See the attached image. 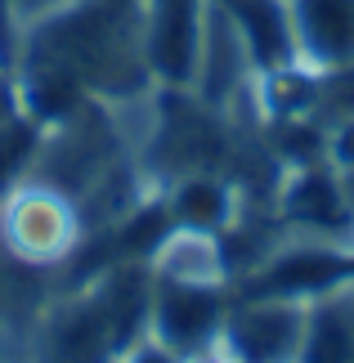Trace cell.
Wrapping results in <instances>:
<instances>
[{
	"label": "cell",
	"mask_w": 354,
	"mask_h": 363,
	"mask_svg": "<svg viewBox=\"0 0 354 363\" xmlns=\"http://www.w3.org/2000/svg\"><path fill=\"white\" fill-rule=\"evenodd\" d=\"M144 9V63L153 86H193L202 59L206 0H139Z\"/></svg>",
	"instance_id": "7"
},
{
	"label": "cell",
	"mask_w": 354,
	"mask_h": 363,
	"mask_svg": "<svg viewBox=\"0 0 354 363\" xmlns=\"http://www.w3.org/2000/svg\"><path fill=\"white\" fill-rule=\"evenodd\" d=\"M274 216L296 238H328V242H354V220L345 211L341 175L332 162H301L282 166L274 184Z\"/></svg>",
	"instance_id": "6"
},
{
	"label": "cell",
	"mask_w": 354,
	"mask_h": 363,
	"mask_svg": "<svg viewBox=\"0 0 354 363\" xmlns=\"http://www.w3.org/2000/svg\"><path fill=\"white\" fill-rule=\"evenodd\" d=\"M309 301L301 296H238L220 328V359L238 363H292L305 354Z\"/></svg>",
	"instance_id": "5"
},
{
	"label": "cell",
	"mask_w": 354,
	"mask_h": 363,
	"mask_svg": "<svg viewBox=\"0 0 354 363\" xmlns=\"http://www.w3.org/2000/svg\"><path fill=\"white\" fill-rule=\"evenodd\" d=\"M296 59L323 77L354 72V0H287Z\"/></svg>",
	"instance_id": "8"
},
{
	"label": "cell",
	"mask_w": 354,
	"mask_h": 363,
	"mask_svg": "<svg viewBox=\"0 0 354 363\" xmlns=\"http://www.w3.org/2000/svg\"><path fill=\"white\" fill-rule=\"evenodd\" d=\"M40 139H45V130H40L36 121H27L18 108H5V113H0V202H5V193L32 171V162L40 152Z\"/></svg>",
	"instance_id": "13"
},
{
	"label": "cell",
	"mask_w": 354,
	"mask_h": 363,
	"mask_svg": "<svg viewBox=\"0 0 354 363\" xmlns=\"http://www.w3.org/2000/svg\"><path fill=\"white\" fill-rule=\"evenodd\" d=\"M341 175V193H345V211H350V220H354V166L350 171H336Z\"/></svg>",
	"instance_id": "16"
},
{
	"label": "cell",
	"mask_w": 354,
	"mask_h": 363,
	"mask_svg": "<svg viewBox=\"0 0 354 363\" xmlns=\"http://www.w3.org/2000/svg\"><path fill=\"white\" fill-rule=\"evenodd\" d=\"M211 5L238 27L256 72H269V67H282V63H301L296 59L287 0H211Z\"/></svg>",
	"instance_id": "10"
},
{
	"label": "cell",
	"mask_w": 354,
	"mask_h": 363,
	"mask_svg": "<svg viewBox=\"0 0 354 363\" xmlns=\"http://www.w3.org/2000/svg\"><path fill=\"white\" fill-rule=\"evenodd\" d=\"M86 242V220L72 193L27 171L0 202V247L32 269H59Z\"/></svg>",
	"instance_id": "3"
},
{
	"label": "cell",
	"mask_w": 354,
	"mask_h": 363,
	"mask_svg": "<svg viewBox=\"0 0 354 363\" xmlns=\"http://www.w3.org/2000/svg\"><path fill=\"white\" fill-rule=\"evenodd\" d=\"M301 359H354V274L309 301Z\"/></svg>",
	"instance_id": "12"
},
{
	"label": "cell",
	"mask_w": 354,
	"mask_h": 363,
	"mask_svg": "<svg viewBox=\"0 0 354 363\" xmlns=\"http://www.w3.org/2000/svg\"><path fill=\"white\" fill-rule=\"evenodd\" d=\"M328 162L336 171L354 166V108H345V117L328 121Z\"/></svg>",
	"instance_id": "15"
},
{
	"label": "cell",
	"mask_w": 354,
	"mask_h": 363,
	"mask_svg": "<svg viewBox=\"0 0 354 363\" xmlns=\"http://www.w3.org/2000/svg\"><path fill=\"white\" fill-rule=\"evenodd\" d=\"M171 229H197V233H224L243 216V189L224 171H184L157 184Z\"/></svg>",
	"instance_id": "9"
},
{
	"label": "cell",
	"mask_w": 354,
	"mask_h": 363,
	"mask_svg": "<svg viewBox=\"0 0 354 363\" xmlns=\"http://www.w3.org/2000/svg\"><path fill=\"white\" fill-rule=\"evenodd\" d=\"M229 301L233 287L224 283H179L153 274L148 341L131 359H220V328Z\"/></svg>",
	"instance_id": "4"
},
{
	"label": "cell",
	"mask_w": 354,
	"mask_h": 363,
	"mask_svg": "<svg viewBox=\"0 0 354 363\" xmlns=\"http://www.w3.org/2000/svg\"><path fill=\"white\" fill-rule=\"evenodd\" d=\"M153 264L117 260L94 269L77 296L59 301L36 332V350L50 359H131L148 341Z\"/></svg>",
	"instance_id": "2"
},
{
	"label": "cell",
	"mask_w": 354,
	"mask_h": 363,
	"mask_svg": "<svg viewBox=\"0 0 354 363\" xmlns=\"http://www.w3.org/2000/svg\"><path fill=\"white\" fill-rule=\"evenodd\" d=\"M18 59H36L63 72L99 104L135 99L153 86L139 0H63L54 9H40L23 23Z\"/></svg>",
	"instance_id": "1"
},
{
	"label": "cell",
	"mask_w": 354,
	"mask_h": 363,
	"mask_svg": "<svg viewBox=\"0 0 354 363\" xmlns=\"http://www.w3.org/2000/svg\"><path fill=\"white\" fill-rule=\"evenodd\" d=\"M18 40H23V5L18 0H0V72H13L18 59Z\"/></svg>",
	"instance_id": "14"
},
{
	"label": "cell",
	"mask_w": 354,
	"mask_h": 363,
	"mask_svg": "<svg viewBox=\"0 0 354 363\" xmlns=\"http://www.w3.org/2000/svg\"><path fill=\"white\" fill-rule=\"evenodd\" d=\"M153 274L157 278H179V283H229V260H224L220 233H197V229H171L153 247Z\"/></svg>",
	"instance_id": "11"
}]
</instances>
